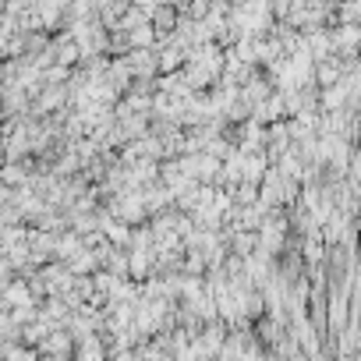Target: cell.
<instances>
[{
	"label": "cell",
	"mask_w": 361,
	"mask_h": 361,
	"mask_svg": "<svg viewBox=\"0 0 361 361\" xmlns=\"http://www.w3.org/2000/svg\"><path fill=\"white\" fill-rule=\"evenodd\" d=\"M128 262H131V276H145V273H149V252H138V248H135Z\"/></svg>",
	"instance_id": "7a4b0ae2"
},
{
	"label": "cell",
	"mask_w": 361,
	"mask_h": 361,
	"mask_svg": "<svg viewBox=\"0 0 361 361\" xmlns=\"http://www.w3.org/2000/svg\"><path fill=\"white\" fill-rule=\"evenodd\" d=\"M68 347H71V333H68V329H54V333L43 340V350H47L50 357H61V354H68Z\"/></svg>",
	"instance_id": "6da1fadb"
},
{
	"label": "cell",
	"mask_w": 361,
	"mask_h": 361,
	"mask_svg": "<svg viewBox=\"0 0 361 361\" xmlns=\"http://www.w3.org/2000/svg\"><path fill=\"white\" fill-rule=\"evenodd\" d=\"M166 25H173V11H170V8H159V11H156V29L163 32Z\"/></svg>",
	"instance_id": "3957f363"
}]
</instances>
